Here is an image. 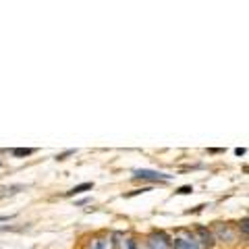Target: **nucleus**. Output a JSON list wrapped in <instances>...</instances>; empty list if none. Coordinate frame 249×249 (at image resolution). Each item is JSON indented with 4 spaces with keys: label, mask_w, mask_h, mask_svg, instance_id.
Masks as SVG:
<instances>
[{
    "label": "nucleus",
    "mask_w": 249,
    "mask_h": 249,
    "mask_svg": "<svg viewBox=\"0 0 249 249\" xmlns=\"http://www.w3.org/2000/svg\"><path fill=\"white\" fill-rule=\"evenodd\" d=\"M173 249H199V241L193 232H187V231H181L178 235L173 239L170 243Z\"/></svg>",
    "instance_id": "1"
},
{
    "label": "nucleus",
    "mask_w": 249,
    "mask_h": 249,
    "mask_svg": "<svg viewBox=\"0 0 249 249\" xmlns=\"http://www.w3.org/2000/svg\"><path fill=\"white\" fill-rule=\"evenodd\" d=\"M135 178H142V181H170V175H164V173H156V170H135Z\"/></svg>",
    "instance_id": "2"
},
{
    "label": "nucleus",
    "mask_w": 249,
    "mask_h": 249,
    "mask_svg": "<svg viewBox=\"0 0 249 249\" xmlns=\"http://www.w3.org/2000/svg\"><path fill=\"white\" fill-rule=\"evenodd\" d=\"M147 247L150 249H170V241L162 232H152L147 237Z\"/></svg>",
    "instance_id": "3"
},
{
    "label": "nucleus",
    "mask_w": 249,
    "mask_h": 249,
    "mask_svg": "<svg viewBox=\"0 0 249 249\" xmlns=\"http://www.w3.org/2000/svg\"><path fill=\"white\" fill-rule=\"evenodd\" d=\"M88 249H114V241H112V237H108V235L96 237V239L89 241V247Z\"/></svg>",
    "instance_id": "4"
},
{
    "label": "nucleus",
    "mask_w": 249,
    "mask_h": 249,
    "mask_svg": "<svg viewBox=\"0 0 249 249\" xmlns=\"http://www.w3.org/2000/svg\"><path fill=\"white\" fill-rule=\"evenodd\" d=\"M93 187V183H81V185H75L71 191H67V196L71 197V196H79V193H85V191H89Z\"/></svg>",
    "instance_id": "5"
},
{
    "label": "nucleus",
    "mask_w": 249,
    "mask_h": 249,
    "mask_svg": "<svg viewBox=\"0 0 249 249\" xmlns=\"http://www.w3.org/2000/svg\"><path fill=\"white\" fill-rule=\"evenodd\" d=\"M36 154L34 147H15L13 150V156H17V158H23V156H31Z\"/></svg>",
    "instance_id": "6"
},
{
    "label": "nucleus",
    "mask_w": 249,
    "mask_h": 249,
    "mask_svg": "<svg viewBox=\"0 0 249 249\" xmlns=\"http://www.w3.org/2000/svg\"><path fill=\"white\" fill-rule=\"evenodd\" d=\"M197 232H199V237L204 239V243H206L208 247H212V243H214V241H212V232H208L206 229H199Z\"/></svg>",
    "instance_id": "7"
},
{
    "label": "nucleus",
    "mask_w": 249,
    "mask_h": 249,
    "mask_svg": "<svg viewBox=\"0 0 249 249\" xmlns=\"http://www.w3.org/2000/svg\"><path fill=\"white\" fill-rule=\"evenodd\" d=\"M147 191H152V187H143V189H135V191L127 193V197H133V196H139V193H147Z\"/></svg>",
    "instance_id": "8"
},
{
    "label": "nucleus",
    "mask_w": 249,
    "mask_h": 249,
    "mask_svg": "<svg viewBox=\"0 0 249 249\" xmlns=\"http://www.w3.org/2000/svg\"><path fill=\"white\" fill-rule=\"evenodd\" d=\"M191 191H193V187H191V185H185V187H181V189H178L177 193H178V196H189Z\"/></svg>",
    "instance_id": "9"
},
{
    "label": "nucleus",
    "mask_w": 249,
    "mask_h": 249,
    "mask_svg": "<svg viewBox=\"0 0 249 249\" xmlns=\"http://www.w3.org/2000/svg\"><path fill=\"white\" fill-rule=\"evenodd\" d=\"M247 218H243V220H241V224H239V229H241V232H243V237H247Z\"/></svg>",
    "instance_id": "10"
},
{
    "label": "nucleus",
    "mask_w": 249,
    "mask_h": 249,
    "mask_svg": "<svg viewBox=\"0 0 249 249\" xmlns=\"http://www.w3.org/2000/svg\"><path fill=\"white\" fill-rule=\"evenodd\" d=\"M71 154H75V150H69V152H65V154H58V156H56V160H65L67 156H71Z\"/></svg>",
    "instance_id": "11"
},
{
    "label": "nucleus",
    "mask_w": 249,
    "mask_h": 249,
    "mask_svg": "<svg viewBox=\"0 0 249 249\" xmlns=\"http://www.w3.org/2000/svg\"><path fill=\"white\" fill-rule=\"evenodd\" d=\"M127 247H129V249H137V247H135V241L129 239V241H127Z\"/></svg>",
    "instance_id": "12"
},
{
    "label": "nucleus",
    "mask_w": 249,
    "mask_h": 249,
    "mask_svg": "<svg viewBox=\"0 0 249 249\" xmlns=\"http://www.w3.org/2000/svg\"><path fill=\"white\" fill-rule=\"evenodd\" d=\"M235 154H237V156H245V147H237Z\"/></svg>",
    "instance_id": "13"
},
{
    "label": "nucleus",
    "mask_w": 249,
    "mask_h": 249,
    "mask_svg": "<svg viewBox=\"0 0 249 249\" xmlns=\"http://www.w3.org/2000/svg\"><path fill=\"white\" fill-rule=\"evenodd\" d=\"M11 218H13V216H0V220H4V222H9V220H11Z\"/></svg>",
    "instance_id": "14"
}]
</instances>
